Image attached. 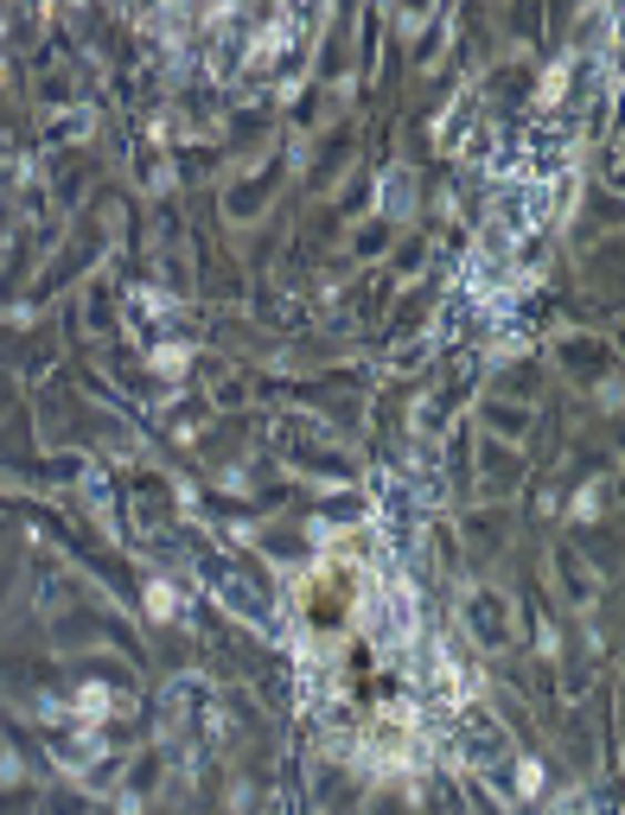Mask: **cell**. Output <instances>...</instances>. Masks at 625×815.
Masks as SVG:
<instances>
[{"mask_svg":"<svg viewBox=\"0 0 625 815\" xmlns=\"http://www.w3.org/2000/svg\"><path fill=\"white\" fill-rule=\"evenodd\" d=\"M78 708L90 713V720H103V713H109V688H83V694H78Z\"/></svg>","mask_w":625,"mask_h":815,"instance_id":"cell-1","label":"cell"}]
</instances>
